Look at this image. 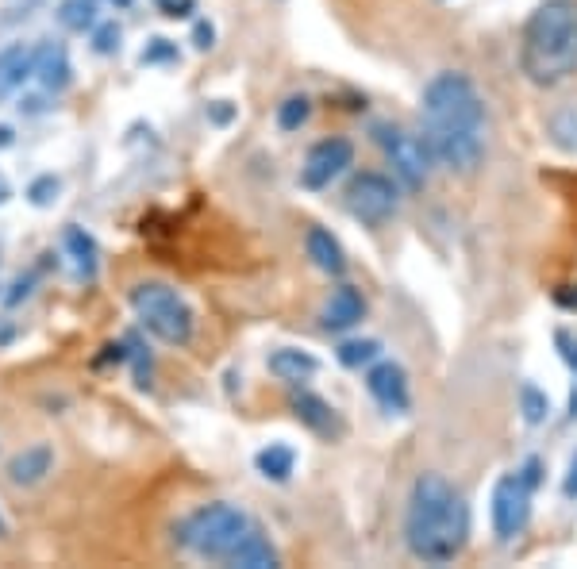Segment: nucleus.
Here are the masks:
<instances>
[{
	"mask_svg": "<svg viewBox=\"0 0 577 569\" xmlns=\"http://www.w3.org/2000/svg\"><path fill=\"white\" fill-rule=\"evenodd\" d=\"M470 535V508L439 473L416 477L404 516L408 550L424 562H451L462 554Z\"/></svg>",
	"mask_w": 577,
	"mask_h": 569,
	"instance_id": "f257e3e1",
	"label": "nucleus"
},
{
	"mask_svg": "<svg viewBox=\"0 0 577 569\" xmlns=\"http://www.w3.org/2000/svg\"><path fill=\"white\" fill-rule=\"evenodd\" d=\"M524 74L535 85H562L577 74V0H543L524 24Z\"/></svg>",
	"mask_w": 577,
	"mask_h": 569,
	"instance_id": "f03ea898",
	"label": "nucleus"
},
{
	"mask_svg": "<svg viewBox=\"0 0 577 569\" xmlns=\"http://www.w3.org/2000/svg\"><path fill=\"white\" fill-rule=\"evenodd\" d=\"M254 531L251 516L235 504H208L197 508L189 520L181 523V546H189L197 558L208 562H231L239 543Z\"/></svg>",
	"mask_w": 577,
	"mask_h": 569,
	"instance_id": "7ed1b4c3",
	"label": "nucleus"
},
{
	"mask_svg": "<svg viewBox=\"0 0 577 569\" xmlns=\"http://www.w3.org/2000/svg\"><path fill=\"white\" fill-rule=\"evenodd\" d=\"M424 124L485 131V104H481L474 81L466 74H454V70L431 77L424 89Z\"/></svg>",
	"mask_w": 577,
	"mask_h": 569,
	"instance_id": "20e7f679",
	"label": "nucleus"
},
{
	"mask_svg": "<svg viewBox=\"0 0 577 569\" xmlns=\"http://www.w3.org/2000/svg\"><path fill=\"white\" fill-rule=\"evenodd\" d=\"M131 308L139 312V320L147 323V331L158 335L170 347H185L193 339V312L189 304L177 297L170 285L162 281H143L131 289Z\"/></svg>",
	"mask_w": 577,
	"mask_h": 569,
	"instance_id": "39448f33",
	"label": "nucleus"
},
{
	"mask_svg": "<svg viewBox=\"0 0 577 569\" xmlns=\"http://www.w3.org/2000/svg\"><path fill=\"white\" fill-rule=\"evenodd\" d=\"M374 135L404 185H408V189H424L427 177H431V162H435L427 139H416V135H408L404 127H393V124H377Z\"/></svg>",
	"mask_w": 577,
	"mask_h": 569,
	"instance_id": "423d86ee",
	"label": "nucleus"
},
{
	"mask_svg": "<svg viewBox=\"0 0 577 569\" xmlns=\"http://www.w3.org/2000/svg\"><path fill=\"white\" fill-rule=\"evenodd\" d=\"M424 139L435 162H443L447 170L470 174L481 166L485 158V131H466V127H443V124H424Z\"/></svg>",
	"mask_w": 577,
	"mask_h": 569,
	"instance_id": "0eeeda50",
	"label": "nucleus"
},
{
	"mask_svg": "<svg viewBox=\"0 0 577 569\" xmlns=\"http://www.w3.org/2000/svg\"><path fill=\"white\" fill-rule=\"evenodd\" d=\"M531 520V489L520 473H504L493 485V531L497 539H516Z\"/></svg>",
	"mask_w": 577,
	"mask_h": 569,
	"instance_id": "6e6552de",
	"label": "nucleus"
},
{
	"mask_svg": "<svg viewBox=\"0 0 577 569\" xmlns=\"http://www.w3.org/2000/svg\"><path fill=\"white\" fill-rule=\"evenodd\" d=\"M347 208L362 223H385L397 212V185L385 174H358L347 185Z\"/></svg>",
	"mask_w": 577,
	"mask_h": 569,
	"instance_id": "1a4fd4ad",
	"label": "nucleus"
},
{
	"mask_svg": "<svg viewBox=\"0 0 577 569\" xmlns=\"http://www.w3.org/2000/svg\"><path fill=\"white\" fill-rule=\"evenodd\" d=\"M351 162H354V147L347 143V139H339V135L320 139L316 147L308 150V158H304L301 185L304 189H327V185L343 174Z\"/></svg>",
	"mask_w": 577,
	"mask_h": 569,
	"instance_id": "9d476101",
	"label": "nucleus"
},
{
	"mask_svg": "<svg viewBox=\"0 0 577 569\" xmlns=\"http://www.w3.org/2000/svg\"><path fill=\"white\" fill-rule=\"evenodd\" d=\"M366 389H370V396H374L385 412H397V416L408 412V404H412V396H408V373H404L397 362H377V366H370Z\"/></svg>",
	"mask_w": 577,
	"mask_h": 569,
	"instance_id": "9b49d317",
	"label": "nucleus"
},
{
	"mask_svg": "<svg viewBox=\"0 0 577 569\" xmlns=\"http://www.w3.org/2000/svg\"><path fill=\"white\" fill-rule=\"evenodd\" d=\"M35 77L47 93H62L70 81H74V66H70V54L62 43H43L35 54Z\"/></svg>",
	"mask_w": 577,
	"mask_h": 569,
	"instance_id": "f8f14e48",
	"label": "nucleus"
},
{
	"mask_svg": "<svg viewBox=\"0 0 577 569\" xmlns=\"http://www.w3.org/2000/svg\"><path fill=\"white\" fill-rule=\"evenodd\" d=\"M362 316H366V300H362V293L351 289V285H343V289H335V293L327 297L324 312H320V323H324L327 331H351Z\"/></svg>",
	"mask_w": 577,
	"mask_h": 569,
	"instance_id": "ddd939ff",
	"label": "nucleus"
},
{
	"mask_svg": "<svg viewBox=\"0 0 577 569\" xmlns=\"http://www.w3.org/2000/svg\"><path fill=\"white\" fill-rule=\"evenodd\" d=\"M51 470H54V450L47 443L27 446V450H20V454L8 462V477H12L16 485H39Z\"/></svg>",
	"mask_w": 577,
	"mask_h": 569,
	"instance_id": "4468645a",
	"label": "nucleus"
},
{
	"mask_svg": "<svg viewBox=\"0 0 577 569\" xmlns=\"http://www.w3.org/2000/svg\"><path fill=\"white\" fill-rule=\"evenodd\" d=\"M31 74H35V54L24 43H12L8 50H0V100L12 97Z\"/></svg>",
	"mask_w": 577,
	"mask_h": 569,
	"instance_id": "2eb2a0df",
	"label": "nucleus"
},
{
	"mask_svg": "<svg viewBox=\"0 0 577 569\" xmlns=\"http://www.w3.org/2000/svg\"><path fill=\"white\" fill-rule=\"evenodd\" d=\"M308 258H312L324 273L347 270V258H343L339 239H335L331 231H324V227H312V231H308Z\"/></svg>",
	"mask_w": 577,
	"mask_h": 569,
	"instance_id": "dca6fc26",
	"label": "nucleus"
},
{
	"mask_svg": "<svg viewBox=\"0 0 577 569\" xmlns=\"http://www.w3.org/2000/svg\"><path fill=\"white\" fill-rule=\"evenodd\" d=\"M254 466H258V473H262L266 481H277V485H281V481H289L293 470H297V454L285 443H270L254 454Z\"/></svg>",
	"mask_w": 577,
	"mask_h": 569,
	"instance_id": "f3484780",
	"label": "nucleus"
},
{
	"mask_svg": "<svg viewBox=\"0 0 577 569\" xmlns=\"http://www.w3.org/2000/svg\"><path fill=\"white\" fill-rule=\"evenodd\" d=\"M231 566H243V569H274L277 566V550L270 546V539L254 527L251 535L239 543V550L231 554Z\"/></svg>",
	"mask_w": 577,
	"mask_h": 569,
	"instance_id": "a211bd4d",
	"label": "nucleus"
},
{
	"mask_svg": "<svg viewBox=\"0 0 577 569\" xmlns=\"http://www.w3.org/2000/svg\"><path fill=\"white\" fill-rule=\"evenodd\" d=\"M547 135H551V143L562 150V154L577 158V104L554 108L551 120H547Z\"/></svg>",
	"mask_w": 577,
	"mask_h": 569,
	"instance_id": "6ab92c4d",
	"label": "nucleus"
},
{
	"mask_svg": "<svg viewBox=\"0 0 577 569\" xmlns=\"http://www.w3.org/2000/svg\"><path fill=\"white\" fill-rule=\"evenodd\" d=\"M316 370H320V362L308 350H277L270 358V373H277L281 381H308Z\"/></svg>",
	"mask_w": 577,
	"mask_h": 569,
	"instance_id": "aec40b11",
	"label": "nucleus"
},
{
	"mask_svg": "<svg viewBox=\"0 0 577 569\" xmlns=\"http://www.w3.org/2000/svg\"><path fill=\"white\" fill-rule=\"evenodd\" d=\"M66 250L74 258L77 273L89 281L97 273V243H93V235L85 227H66Z\"/></svg>",
	"mask_w": 577,
	"mask_h": 569,
	"instance_id": "412c9836",
	"label": "nucleus"
},
{
	"mask_svg": "<svg viewBox=\"0 0 577 569\" xmlns=\"http://www.w3.org/2000/svg\"><path fill=\"white\" fill-rule=\"evenodd\" d=\"M58 24L74 35H85L97 27V0H62L58 4Z\"/></svg>",
	"mask_w": 577,
	"mask_h": 569,
	"instance_id": "4be33fe9",
	"label": "nucleus"
},
{
	"mask_svg": "<svg viewBox=\"0 0 577 569\" xmlns=\"http://www.w3.org/2000/svg\"><path fill=\"white\" fill-rule=\"evenodd\" d=\"M293 412H297V416H301L312 431H320V435L331 431V408H327V400H320L316 393H297V396H293Z\"/></svg>",
	"mask_w": 577,
	"mask_h": 569,
	"instance_id": "5701e85b",
	"label": "nucleus"
},
{
	"mask_svg": "<svg viewBox=\"0 0 577 569\" xmlns=\"http://www.w3.org/2000/svg\"><path fill=\"white\" fill-rule=\"evenodd\" d=\"M520 416H524L527 427H539V423H547V416H551V400H547V393H543L539 385H531V381L520 385Z\"/></svg>",
	"mask_w": 577,
	"mask_h": 569,
	"instance_id": "b1692460",
	"label": "nucleus"
},
{
	"mask_svg": "<svg viewBox=\"0 0 577 569\" xmlns=\"http://www.w3.org/2000/svg\"><path fill=\"white\" fill-rule=\"evenodd\" d=\"M335 354H339V362H343L347 370H362V366H370L377 354H381V343H377V339H347Z\"/></svg>",
	"mask_w": 577,
	"mask_h": 569,
	"instance_id": "393cba45",
	"label": "nucleus"
},
{
	"mask_svg": "<svg viewBox=\"0 0 577 569\" xmlns=\"http://www.w3.org/2000/svg\"><path fill=\"white\" fill-rule=\"evenodd\" d=\"M308 116H312V100L289 97L281 108H277V127H281V131H297V127L308 124Z\"/></svg>",
	"mask_w": 577,
	"mask_h": 569,
	"instance_id": "a878e982",
	"label": "nucleus"
},
{
	"mask_svg": "<svg viewBox=\"0 0 577 569\" xmlns=\"http://www.w3.org/2000/svg\"><path fill=\"white\" fill-rule=\"evenodd\" d=\"M58 193H62V181H58L54 174L35 177V181L27 185V200H31L35 208H47V204H54V200H58Z\"/></svg>",
	"mask_w": 577,
	"mask_h": 569,
	"instance_id": "bb28decb",
	"label": "nucleus"
},
{
	"mask_svg": "<svg viewBox=\"0 0 577 569\" xmlns=\"http://www.w3.org/2000/svg\"><path fill=\"white\" fill-rule=\"evenodd\" d=\"M93 50H97V54H116V50H120V27L116 24L93 27Z\"/></svg>",
	"mask_w": 577,
	"mask_h": 569,
	"instance_id": "cd10ccee",
	"label": "nucleus"
},
{
	"mask_svg": "<svg viewBox=\"0 0 577 569\" xmlns=\"http://www.w3.org/2000/svg\"><path fill=\"white\" fill-rule=\"evenodd\" d=\"M554 347H558V354H562V362L577 373V339L566 331V327H558V331H554Z\"/></svg>",
	"mask_w": 577,
	"mask_h": 569,
	"instance_id": "c85d7f7f",
	"label": "nucleus"
},
{
	"mask_svg": "<svg viewBox=\"0 0 577 569\" xmlns=\"http://www.w3.org/2000/svg\"><path fill=\"white\" fill-rule=\"evenodd\" d=\"M166 58H177V47L170 43V39H154L151 47L139 54V62L143 66H154V62H166Z\"/></svg>",
	"mask_w": 577,
	"mask_h": 569,
	"instance_id": "c756f323",
	"label": "nucleus"
},
{
	"mask_svg": "<svg viewBox=\"0 0 577 569\" xmlns=\"http://www.w3.org/2000/svg\"><path fill=\"white\" fill-rule=\"evenodd\" d=\"M520 477H524L527 489L535 493V489H539V481H543V462H539V458H527L524 470H520Z\"/></svg>",
	"mask_w": 577,
	"mask_h": 569,
	"instance_id": "7c9ffc66",
	"label": "nucleus"
},
{
	"mask_svg": "<svg viewBox=\"0 0 577 569\" xmlns=\"http://www.w3.org/2000/svg\"><path fill=\"white\" fill-rule=\"evenodd\" d=\"M212 39H216L212 24H204V20H201V24L193 27V47H197V50H208V47H212Z\"/></svg>",
	"mask_w": 577,
	"mask_h": 569,
	"instance_id": "2f4dec72",
	"label": "nucleus"
},
{
	"mask_svg": "<svg viewBox=\"0 0 577 569\" xmlns=\"http://www.w3.org/2000/svg\"><path fill=\"white\" fill-rule=\"evenodd\" d=\"M562 493H566V500H577V450H574V458H570V470H566V481H562Z\"/></svg>",
	"mask_w": 577,
	"mask_h": 569,
	"instance_id": "473e14b6",
	"label": "nucleus"
},
{
	"mask_svg": "<svg viewBox=\"0 0 577 569\" xmlns=\"http://www.w3.org/2000/svg\"><path fill=\"white\" fill-rule=\"evenodd\" d=\"M162 8H166L170 20H177V16H189V12H193V0H162Z\"/></svg>",
	"mask_w": 577,
	"mask_h": 569,
	"instance_id": "72a5a7b5",
	"label": "nucleus"
},
{
	"mask_svg": "<svg viewBox=\"0 0 577 569\" xmlns=\"http://www.w3.org/2000/svg\"><path fill=\"white\" fill-rule=\"evenodd\" d=\"M212 120H216V124H227V120H231V108H227V100L212 104Z\"/></svg>",
	"mask_w": 577,
	"mask_h": 569,
	"instance_id": "f704fd0d",
	"label": "nucleus"
},
{
	"mask_svg": "<svg viewBox=\"0 0 577 569\" xmlns=\"http://www.w3.org/2000/svg\"><path fill=\"white\" fill-rule=\"evenodd\" d=\"M558 304H566V308H577V297H574V293H558Z\"/></svg>",
	"mask_w": 577,
	"mask_h": 569,
	"instance_id": "c9c22d12",
	"label": "nucleus"
},
{
	"mask_svg": "<svg viewBox=\"0 0 577 569\" xmlns=\"http://www.w3.org/2000/svg\"><path fill=\"white\" fill-rule=\"evenodd\" d=\"M0 147H12V127H0Z\"/></svg>",
	"mask_w": 577,
	"mask_h": 569,
	"instance_id": "e433bc0d",
	"label": "nucleus"
},
{
	"mask_svg": "<svg viewBox=\"0 0 577 569\" xmlns=\"http://www.w3.org/2000/svg\"><path fill=\"white\" fill-rule=\"evenodd\" d=\"M12 197V189H8V181H4V177H0V204H4V200Z\"/></svg>",
	"mask_w": 577,
	"mask_h": 569,
	"instance_id": "4c0bfd02",
	"label": "nucleus"
},
{
	"mask_svg": "<svg viewBox=\"0 0 577 569\" xmlns=\"http://www.w3.org/2000/svg\"><path fill=\"white\" fill-rule=\"evenodd\" d=\"M112 4H116V8H127V4H131V0H112Z\"/></svg>",
	"mask_w": 577,
	"mask_h": 569,
	"instance_id": "58836bf2",
	"label": "nucleus"
},
{
	"mask_svg": "<svg viewBox=\"0 0 577 569\" xmlns=\"http://www.w3.org/2000/svg\"><path fill=\"white\" fill-rule=\"evenodd\" d=\"M0 531H4V523H0Z\"/></svg>",
	"mask_w": 577,
	"mask_h": 569,
	"instance_id": "ea45409f",
	"label": "nucleus"
}]
</instances>
